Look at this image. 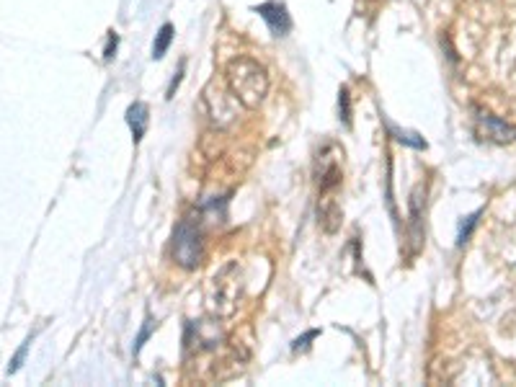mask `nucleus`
<instances>
[{
	"mask_svg": "<svg viewBox=\"0 0 516 387\" xmlns=\"http://www.w3.org/2000/svg\"><path fill=\"white\" fill-rule=\"evenodd\" d=\"M184 70H186V62L181 60L179 62V73H173V80H171V86H168V96H166V99H173V96H176V88H179L181 75H184Z\"/></svg>",
	"mask_w": 516,
	"mask_h": 387,
	"instance_id": "obj_16",
	"label": "nucleus"
},
{
	"mask_svg": "<svg viewBox=\"0 0 516 387\" xmlns=\"http://www.w3.org/2000/svg\"><path fill=\"white\" fill-rule=\"evenodd\" d=\"M26 349H29V344H24V346H21V349H19V354H16V357H13L11 367H8V369H11V372H16V369L21 367V362H24V357H26Z\"/></svg>",
	"mask_w": 516,
	"mask_h": 387,
	"instance_id": "obj_18",
	"label": "nucleus"
},
{
	"mask_svg": "<svg viewBox=\"0 0 516 387\" xmlns=\"http://www.w3.org/2000/svg\"><path fill=\"white\" fill-rule=\"evenodd\" d=\"M204 109H207L209 119L217 124V127H228L235 119V109H238V99L233 96V91H225L220 86H212L204 91Z\"/></svg>",
	"mask_w": 516,
	"mask_h": 387,
	"instance_id": "obj_6",
	"label": "nucleus"
},
{
	"mask_svg": "<svg viewBox=\"0 0 516 387\" xmlns=\"http://www.w3.org/2000/svg\"><path fill=\"white\" fill-rule=\"evenodd\" d=\"M222 341H225V333H222L220 323H212V320L189 323V328H186V344L194 346L197 351L217 349Z\"/></svg>",
	"mask_w": 516,
	"mask_h": 387,
	"instance_id": "obj_7",
	"label": "nucleus"
},
{
	"mask_svg": "<svg viewBox=\"0 0 516 387\" xmlns=\"http://www.w3.org/2000/svg\"><path fill=\"white\" fill-rule=\"evenodd\" d=\"M253 11L261 16V19L269 24L271 34L274 37H287L289 29H292V19H289L287 13V6L284 3H279V0H269V3H261V6H256Z\"/></svg>",
	"mask_w": 516,
	"mask_h": 387,
	"instance_id": "obj_8",
	"label": "nucleus"
},
{
	"mask_svg": "<svg viewBox=\"0 0 516 387\" xmlns=\"http://www.w3.org/2000/svg\"><path fill=\"white\" fill-rule=\"evenodd\" d=\"M225 80H228V88L233 91L238 104L246 106V109H258L269 93V73L253 57L230 60L228 68H225Z\"/></svg>",
	"mask_w": 516,
	"mask_h": 387,
	"instance_id": "obj_1",
	"label": "nucleus"
},
{
	"mask_svg": "<svg viewBox=\"0 0 516 387\" xmlns=\"http://www.w3.org/2000/svg\"><path fill=\"white\" fill-rule=\"evenodd\" d=\"M387 124V132H390V137H395V140L400 142V145H408V148H416V150H426V140L421 135H416V132H406V129L395 127L390 119H385Z\"/></svg>",
	"mask_w": 516,
	"mask_h": 387,
	"instance_id": "obj_10",
	"label": "nucleus"
},
{
	"mask_svg": "<svg viewBox=\"0 0 516 387\" xmlns=\"http://www.w3.org/2000/svg\"><path fill=\"white\" fill-rule=\"evenodd\" d=\"M320 336V331H308L302 338H297L295 344H292V351H305L310 346V341H315V338Z\"/></svg>",
	"mask_w": 516,
	"mask_h": 387,
	"instance_id": "obj_15",
	"label": "nucleus"
},
{
	"mask_svg": "<svg viewBox=\"0 0 516 387\" xmlns=\"http://www.w3.org/2000/svg\"><path fill=\"white\" fill-rule=\"evenodd\" d=\"M338 114H341V122L346 124V127H351V99H349V88H341V93H338Z\"/></svg>",
	"mask_w": 516,
	"mask_h": 387,
	"instance_id": "obj_13",
	"label": "nucleus"
},
{
	"mask_svg": "<svg viewBox=\"0 0 516 387\" xmlns=\"http://www.w3.org/2000/svg\"><path fill=\"white\" fill-rule=\"evenodd\" d=\"M473 132L480 142H491V145H511V142H516L514 124L504 122V119L486 109H475Z\"/></svg>",
	"mask_w": 516,
	"mask_h": 387,
	"instance_id": "obj_5",
	"label": "nucleus"
},
{
	"mask_svg": "<svg viewBox=\"0 0 516 387\" xmlns=\"http://www.w3.org/2000/svg\"><path fill=\"white\" fill-rule=\"evenodd\" d=\"M173 261L181 266V269L191 271L202 264L204 258V233L199 220L194 217H186L176 225V233H173V246H171Z\"/></svg>",
	"mask_w": 516,
	"mask_h": 387,
	"instance_id": "obj_3",
	"label": "nucleus"
},
{
	"mask_svg": "<svg viewBox=\"0 0 516 387\" xmlns=\"http://www.w3.org/2000/svg\"><path fill=\"white\" fill-rule=\"evenodd\" d=\"M480 215H483V212H480V209H478V212H473V215L462 220L460 233H457V246H465L467 240H470V235H473V230H475V225H478Z\"/></svg>",
	"mask_w": 516,
	"mask_h": 387,
	"instance_id": "obj_12",
	"label": "nucleus"
},
{
	"mask_svg": "<svg viewBox=\"0 0 516 387\" xmlns=\"http://www.w3.org/2000/svg\"><path fill=\"white\" fill-rule=\"evenodd\" d=\"M173 42V26L171 24H163L158 31V37H155V44H153V57L155 60H160V57H166L168 47H171Z\"/></svg>",
	"mask_w": 516,
	"mask_h": 387,
	"instance_id": "obj_11",
	"label": "nucleus"
},
{
	"mask_svg": "<svg viewBox=\"0 0 516 387\" xmlns=\"http://www.w3.org/2000/svg\"><path fill=\"white\" fill-rule=\"evenodd\" d=\"M117 44H119V37L117 34H111L109 37V47H106V52H104V60L109 62L111 57H114V52H117Z\"/></svg>",
	"mask_w": 516,
	"mask_h": 387,
	"instance_id": "obj_17",
	"label": "nucleus"
},
{
	"mask_svg": "<svg viewBox=\"0 0 516 387\" xmlns=\"http://www.w3.org/2000/svg\"><path fill=\"white\" fill-rule=\"evenodd\" d=\"M315 184H318V191H320V199H328L333 197V191L341 186V181H344V171H341V150L333 145V142H328V145H323V148L318 150V155H315Z\"/></svg>",
	"mask_w": 516,
	"mask_h": 387,
	"instance_id": "obj_4",
	"label": "nucleus"
},
{
	"mask_svg": "<svg viewBox=\"0 0 516 387\" xmlns=\"http://www.w3.org/2000/svg\"><path fill=\"white\" fill-rule=\"evenodd\" d=\"M155 328H158V323H155L153 318L145 320V326L140 328V333H137V338H135V346H132V351H135V357H137V354H140V349H142V346H145V341H148L150 333H153Z\"/></svg>",
	"mask_w": 516,
	"mask_h": 387,
	"instance_id": "obj_14",
	"label": "nucleus"
},
{
	"mask_svg": "<svg viewBox=\"0 0 516 387\" xmlns=\"http://www.w3.org/2000/svg\"><path fill=\"white\" fill-rule=\"evenodd\" d=\"M240 292H243V271L238 261L222 266L207 287V308L215 318H230L238 310Z\"/></svg>",
	"mask_w": 516,
	"mask_h": 387,
	"instance_id": "obj_2",
	"label": "nucleus"
},
{
	"mask_svg": "<svg viewBox=\"0 0 516 387\" xmlns=\"http://www.w3.org/2000/svg\"><path fill=\"white\" fill-rule=\"evenodd\" d=\"M148 122H150V109L142 101H135V104L129 106L127 109V124L129 129H132V140L137 142L145 137V132H148Z\"/></svg>",
	"mask_w": 516,
	"mask_h": 387,
	"instance_id": "obj_9",
	"label": "nucleus"
}]
</instances>
